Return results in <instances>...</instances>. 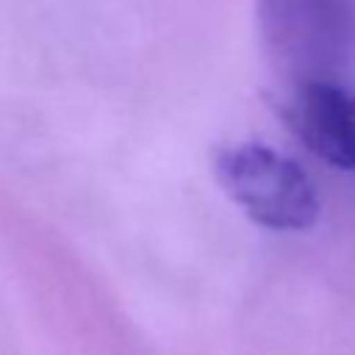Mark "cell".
Instances as JSON below:
<instances>
[{
    "instance_id": "cell-4",
    "label": "cell",
    "mask_w": 355,
    "mask_h": 355,
    "mask_svg": "<svg viewBox=\"0 0 355 355\" xmlns=\"http://www.w3.org/2000/svg\"><path fill=\"white\" fill-rule=\"evenodd\" d=\"M352 97H355V86H352Z\"/></svg>"
},
{
    "instance_id": "cell-2",
    "label": "cell",
    "mask_w": 355,
    "mask_h": 355,
    "mask_svg": "<svg viewBox=\"0 0 355 355\" xmlns=\"http://www.w3.org/2000/svg\"><path fill=\"white\" fill-rule=\"evenodd\" d=\"M214 172L225 194L261 227L305 230L319 216V194L308 172L266 144L216 150Z\"/></svg>"
},
{
    "instance_id": "cell-1",
    "label": "cell",
    "mask_w": 355,
    "mask_h": 355,
    "mask_svg": "<svg viewBox=\"0 0 355 355\" xmlns=\"http://www.w3.org/2000/svg\"><path fill=\"white\" fill-rule=\"evenodd\" d=\"M255 14L283 83L338 80L355 64V0H255Z\"/></svg>"
},
{
    "instance_id": "cell-3",
    "label": "cell",
    "mask_w": 355,
    "mask_h": 355,
    "mask_svg": "<svg viewBox=\"0 0 355 355\" xmlns=\"http://www.w3.org/2000/svg\"><path fill=\"white\" fill-rule=\"evenodd\" d=\"M277 111L286 128L324 164L355 172V97L338 80L283 83Z\"/></svg>"
}]
</instances>
